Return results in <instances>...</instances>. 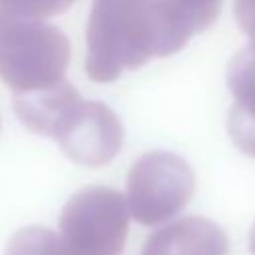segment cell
<instances>
[{"mask_svg":"<svg viewBox=\"0 0 255 255\" xmlns=\"http://www.w3.org/2000/svg\"><path fill=\"white\" fill-rule=\"evenodd\" d=\"M163 4L183 46L193 34L207 30L215 22L221 8V0H163Z\"/></svg>","mask_w":255,"mask_h":255,"instance_id":"obj_5","label":"cell"},{"mask_svg":"<svg viewBox=\"0 0 255 255\" xmlns=\"http://www.w3.org/2000/svg\"><path fill=\"white\" fill-rule=\"evenodd\" d=\"M76 0H0V12L24 18H50L66 12Z\"/></svg>","mask_w":255,"mask_h":255,"instance_id":"obj_6","label":"cell"},{"mask_svg":"<svg viewBox=\"0 0 255 255\" xmlns=\"http://www.w3.org/2000/svg\"><path fill=\"white\" fill-rule=\"evenodd\" d=\"M86 46V74L98 84L183 48L163 0H94Z\"/></svg>","mask_w":255,"mask_h":255,"instance_id":"obj_1","label":"cell"},{"mask_svg":"<svg viewBox=\"0 0 255 255\" xmlns=\"http://www.w3.org/2000/svg\"><path fill=\"white\" fill-rule=\"evenodd\" d=\"M189 185L191 173L183 159L165 151L143 155L131 171V189L141 205L177 201Z\"/></svg>","mask_w":255,"mask_h":255,"instance_id":"obj_4","label":"cell"},{"mask_svg":"<svg viewBox=\"0 0 255 255\" xmlns=\"http://www.w3.org/2000/svg\"><path fill=\"white\" fill-rule=\"evenodd\" d=\"M18 120L34 133L56 137L76 161L100 165L122 147L124 129L118 116L102 102H86L70 82L46 90L14 94Z\"/></svg>","mask_w":255,"mask_h":255,"instance_id":"obj_2","label":"cell"},{"mask_svg":"<svg viewBox=\"0 0 255 255\" xmlns=\"http://www.w3.org/2000/svg\"><path fill=\"white\" fill-rule=\"evenodd\" d=\"M70 42L52 24L0 12V80L26 94L66 80Z\"/></svg>","mask_w":255,"mask_h":255,"instance_id":"obj_3","label":"cell"}]
</instances>
